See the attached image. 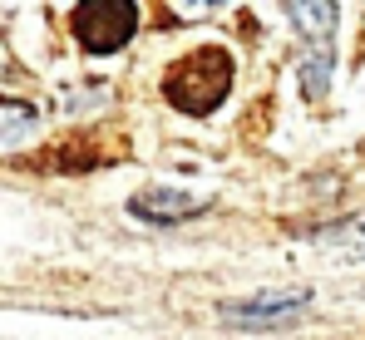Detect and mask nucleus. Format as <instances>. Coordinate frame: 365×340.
<instances>
[{
	"label": "nucleus",
	"instance_id": "8",
	"mask_svg": "<svg viewBox=\"0 0 365 340\" xmlns=\"http://www.w3.org/2000/svg\"><path fill=\"white\" fill-rule=\"evenodd\" d=\"M287 20H297V30L302 35H311L316 45L321 40H331V25H336V5H287Z\"/></svg>",
	"mask_w": 365,
	"mask_h": 340
},
{
	"label": "nucleus",
	"instance_id": "9",
	"mask_svg": "<svg viewBox=\"0 0 365 340\" xmlns=\"http://www.w3.org/2000/svg\"><path fill=\"white\" fill-rule=\"evenodd\" d=\"M35 123H40L35 104H25V99H0V143H15V138L35 133Z\"/></svg>",
	"mask_w": 365,
	"mask_h": 340
},
{
	"label": "nucleus",
	"instance_id": "3",
	"mask_svg": "<svg viewBox=\"0 0 365 340\" xmlns=\"http://www.w3.org/2000/svg\"><path fill=\"white\" fill-rule=\"evenodd\" d=\"M104 138H114V128H84V133H69V138H60V143H50L45 153L25 158V168L84 172V168H104V163H114V158L128 153V143H123V148H99Z\"/></svg>",
	"mask_w": 365,
	"mask_h": 340
},
{
	"label": "nucleus",
	"instance_id": "5",
	"mask_svg": "<svg viewBox=\"0 0 365 340\" xmlns=\"http://www.w3.org/2000/svg\"><path fill=\"white\" fill-rule=\"evenodd\" d=\"M128 212H133L138 222L173 227V222H187V217L207 212V197L182 192V187H138V192L128 197Z\"/></svg>",
	"mask_w": 365,
	"mask_h": 340
},
{
	"label": "nucleus",
	"instance_id": "4",
	"mask_svg": "<svg viewBox=\"0 0 365 340\" xmlns=\"http://www.w3.org/2000/svg\"><path fill=\"white\" fill-rule=\"evenodd\" d=\"M306 306H311V291H262V296H247V301H227L222 306V321L227 326H282V321H297Z\"/></svg>",
	"mask_w": 365,
	"mask_h": 340
},
{
	"label": "nucleus",
	"instance_id": "7",
	"mask_svg": "<svg viewBox=\"0 0 365 340\" xmlns=\"http://www.w3.org/2000/svg\"><path fill=\"white\" fill-rule=\"evenodd\" d=\"M326 84H331V40H321V45H311L302 59V94L316 104V99H326Z\"/></svg>",
	"mask_w": 365,
	"mask_h": 340
},
{
	"label": "nucleus",
	"instance_id": "1",
	"mask_svg": "<svg viewBox=\"0 0 365 340\" xmlns=\"http://www.w3.org/2000/svg\"><path fill=\"white\" fill-rule=\"evenodd\" d=\"M227 89H232V55L222 45H202L163 74V99L182 113H212L227 99Z\"/></svg>",
	"mask_w": 365,
	"mask_h": 340
},
{
	"label": "nucleus",
	"instance_id": "2",
	"mask_svg": "<svg viewBox=\"0 0 365 340\" xmlns=\"http://www.w3.org/2000/svg\"><path fill=\"white\" fill-rule=\"evenodd\" d=\"M138 30V5L133 0H84L74 5V40L89 55H114Z\"/></svg>",
	"mask_w": 365,
	"mask_h": 340
},
{
	"label": "nucleus",
	"instance_id": "6",
	"mask_svg": "<svg viewBox=\"0 0 365 340\" xmlns=\"http://www.w3.org/2000/svg\"><path fill=\"white\" fill-rule=\"evenodd\" d=\"M311 242H316V247H326V252H341L346 262H365V212L316 227V232H311Z\"/></svg>",
	"mask_w": 365,
	"mask_h": 340
}]
</instances>
